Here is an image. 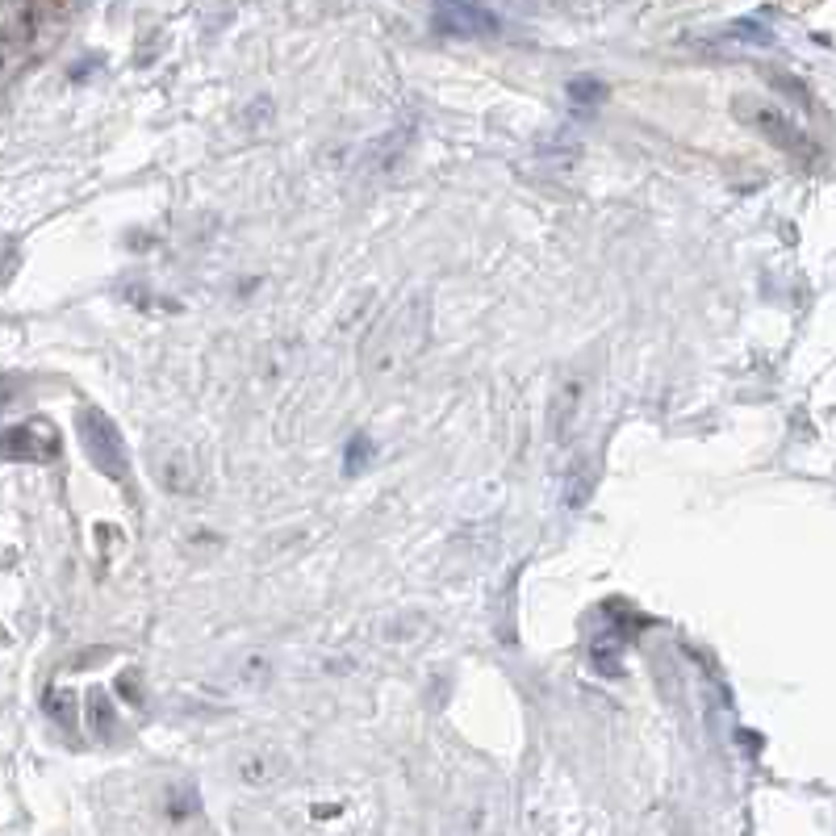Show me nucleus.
Returning <instances> with one entry per match:
<instances>
[{
	"label": "nucleus",
	"mask_w": 836,
	"mask_h": 836,
	"mask_svg": "<svg viewBox=\"0 0 836 836\" xmlns=\"http://www.w3.org/2000/svg\"><path fill=\"white\" fill-rule=\"evenodd\" d=\"M80 439H84V452L88 460L101 469V477L109 481H130V452L122 444L118 427H113V418L101 414V410H80Z\"/></svg>",
	"instance_id": "obj_1"
},
{
	"label": "nucleus",
	"mask_w": 836,
	"mask_h": 836,
	"mask_svg": "<svg viewBox=\"0 0 836 836\" xmlns=\"http://www.w3.org/2000/svg\"><path fill=\"white\" fill-rule=\"evenodd\" d=\"M435 30L448 38H481L498 30V17L477 0H435Z\"/></svg>",
	"instance_id": "obj_2"
},
{
	"label": "nucleus",
	"mask_w": 836,
	"mask_h": 836,
	"mask_svg": "<svg viewBox=\"0 0 836 836\" xmlns=\"http://www.w3.org/2000/svg\"><path fill=\"white\" fill-rule=\"evenodd\" d=\"M749 122H753L761 134H770L774 143L791 147V151H803V147H807V134H799V130L786 122L782 113H774V109H749Z\"/></svg>",
	"instance_id": "obj_3"
},
{
	"label": "nucleus",
	"mask_w": 836,
	"mask_h": 836,
	"mask_svg": "<svg viewBox=\"0 0 836 836\" xmlns=\"http://www.w3.org/2000/svg\"><path fill=\"white\" fill-rule=\"evenodd\" d=\"M565 92H569V101H573L577 109H594L602 97H607V84H602L598 76H573Z\"/></svg>",
	"instance_id": "obj_4"
},
{
	"label": "nucleus",
	"mask_w": 836,
	"mask_h": 836,
	"mask_svg": "<svg viewBox=\"0 0 836 836\" xmlns=\"http://www.w3.org/2000/svg\"><path fill=\"white\" fill-rule=\"evenodd\" d=\"M80 0H30V9H26V17H21V30H38L46 17H59V13H67V9H76Z\"/></svg>",
	"instance_id": "obj_5"
},
{
	"label": "nucleus",
	"mask_w": 836,
	"mask_h": 836,
	"mask_svg": "<svg viewBox=\"0 0 836 836\" xmlns=\"http://www.w3.org/2000/svg\"><path fill=\"white\" fill-rule=\"evenodd\" d=\"M368 460H373V444H368L364 435H356L352 444H347V460H343V473H347V477H356V473L364 469Z\"/></svg>",
	"instance_id": "obj_6"
},
{
	"label": "nucleus",
	"mask_w": 836,
	"mask_h": 836,
	"mask_svg": "<svg viewBox=\"0 0 836 836\" xmlns=\"http://www.w3.org/2000/svg\"><path fill=\"white\" fill-rule=\"evenodd\" d=\"M732 38H745V42H757V46H765V42H774V34L761 26V21H736L732 26Z\"/></svg>",
	"instance_id": "obj_7"
}]
</instances>
